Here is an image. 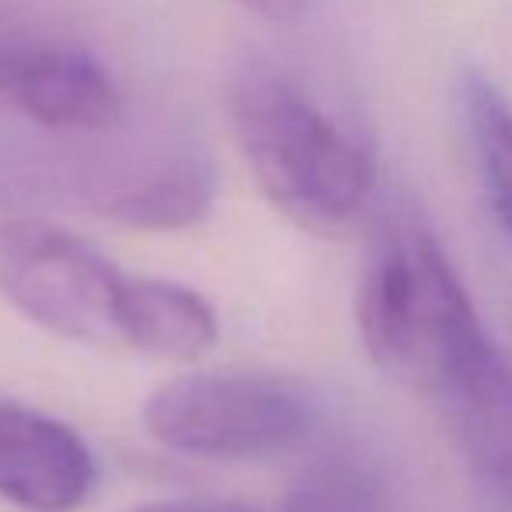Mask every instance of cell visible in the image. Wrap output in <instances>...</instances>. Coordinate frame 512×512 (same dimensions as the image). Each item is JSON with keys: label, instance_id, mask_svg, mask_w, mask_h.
<instances>
[{"label": "cell", "instance_id": "cell-5", "mask_svg": "<svg viewBox=\"0 0 512 512\" xmlns=\"http://www.w3.org/2000/svg\"><path fill=\"white\" fill-rule=\"evenodd\" d=\"M99 467L67 421L0 397V498L22 512H78Z\"/></svg>", "mask_w": 512, "mask_h": 512}, {"label": "cell", "instance_id": "cell-11", "mask_svg": "<svg viewBox=\"0 0 512 512\" xmlns=\"http://www.w3.org/2000/svg\"><path fill=\"white\" fill-rule=\"evenodd\" d=\"M235 4H242L246 11H253V15L267 18L274 25H292L309 11V0H235Z\"/></svg>", "mask_w": 512, "mask_h": 512}, {"label": "cell", "instance_id": "cell-10", "mask_svg": "<svg viewBox=\"0 0 512 512\" xmlns=\"http://www.w3.org/2000/svg\"><path fill=\"white\" fill-rule=\"evenodd\" d=\"M127 512H260L242 502H221V498H165V502H148Z\"/></svg>", "mask_w": 512, "mask_h": 512}, {"label": "cell", "instance_id": "cell-2", "mask_svg": "<svg viewBox=\"0 0 512 512\" xmlns=\"http://www.w3.org/2000/svg\"><path fill=\"white\" fill-rule=\"evenodd\" d=\"M144 428L172 453L200 460H271L302 446L313 404L299 386L256 372H197L158 386Z\"/></svg>", "mask_w": 512, "mask_h": 512}, {"label": "cell", "instance_id": "cell-8", "mask_svg": "<svg viewBox=\"0 0 512 512\" xmlns=\"http://www.w3.org/2000/svg\"><path fill=\"white\" fill-rule=\"evenodd\" d=\"M281 512H411L400 484L379 460L330 453L309 463L288 488Z\"/></svg>", "mask_w": 512, "mask_h": 512}, {"label": "cell", "instance_id": "cell-7", "mask_svg": "<svg viewBox=\"0 0 512 512\" xmlns=\"http://www.w3.org/2000/svg\"><path fill=\"white\" fill-rule=\"evenodd\" d=\"M218 341V316L200 292L176 281L127 274L116 344L165 362H193Z\"/></svg>", "mask_w": 512, "mask_h": 512}, {"label": "cell", "instance_id": "cell-4", "mask_svg": "<svg viewBox=\"0 0 512 512\" xmlns=\"http://www.w3.org/2000/svg\"><path fill=\"white\" fill-rule=\"evenodd\" d=\"M0 109L53 134H109L123 95L85 46L0 4Z\"/></svg>", "mask_w": 512, "mask_h": 512}, {"label": "cell", "instance_id": "cell-9", "mask_svg": "<svg viewBox=\"0 0 512 512\" xmlns=\"http://www.w3.org/2000/svg\"><path fill=\"white\" fill-rule=\"evenodd\" d=\"M463 113L491 214L512 242V106L481 74L463 81Z\"/></svg>", "mask_w": 512, "mask_h": 512}, {"label": "cell", "instance_id": "cell-3", "mask_svg": "<svg viewBox=\"0 0 512 512\" xmlns=\"http://www.w3.org/2000/svg\"><path fill=\"white\" fill-rule=\"evenodd\" d=\"M127 271L92 242L43 218H0V299L46 334L116 344Z\"/></svg>", "mask_w": 512, "mask_h": 512}, {"label": "cell", "instance_id": "cell-1", "mask_svg": "<svg viewBox=\"0 0 512 512\" xmlns=\"http://www.w3.org/2000/svg\"><path fill=\"white\" fill-rule=\"evenodd\" d=\"M232 137L249 176L278 214L334 235L365 211L372 158L313 95L274 71H246L228 95Z\"/></svg>", "mask_w": 512, "mask_h": 512}, {"label": "cell", "instance_id": "cell-6", "mask_svg": "<svg viewBox=\"0 0 512 512\" xmlns=\"http://www.w3.org/2000/svg\"><path fill=\"white\" fill-rule=\"evenodd\" d=\"M218 179L204 155L172 151L102 190L92 211L137 232H183L211 214Z\"/></svg>", "mask_w": 512, "mask_h": 512}]
</instances>
